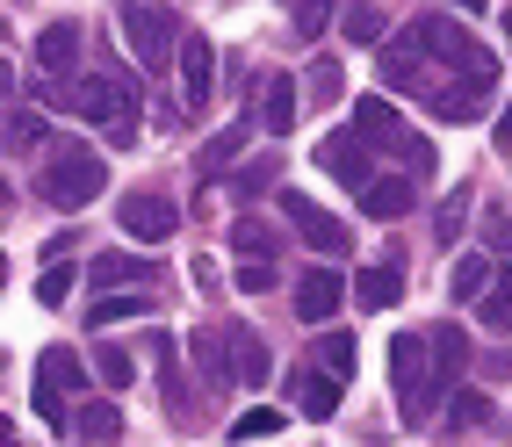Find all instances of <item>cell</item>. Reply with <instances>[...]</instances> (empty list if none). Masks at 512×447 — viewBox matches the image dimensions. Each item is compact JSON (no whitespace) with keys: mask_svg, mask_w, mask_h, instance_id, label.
I'll return each mask as SVG.
<instances>
[{"mask_svg":"<svg viewBox=\"0 0 512 447\" xmlns=\"http://www.w3.org/2000/svg\"><path fill=\"white\" fill-rule=\"evenodd\" d=\"M123 44H130V58L145 65V73H166V65H174L181 51V15L174 8H159V0H123Z\"/></svg>","mask_w":512,"mask_h":447,"instance_id":"1","label":"cell"},{"mask_svg":"<svg viewBox=\"0 0 512 447\" xmlns=\"http://www.w3.org/2000/svg\"><path fill=\"white\" fill-rule=\"evenodd\" d=\"M101 188H109L101 152H87V145H58L51 152V166H44V202H51V210H87Z\"/></svg>","mask_w":512,"mask_h":447,"instance_id":"2","label":"cell"},{"mask_svg":"<svg viewBox=\"0 0 512 447\" xmlns=\"http://www.w3.org/2000/svg\"><path fill=\"white\" fill-rule=\"evenodd\" d=\"M390 383L404 397V419H426L433 411V339H419V332L390 339Z\"/></svg>","mask_w":512,"mask_h":447,"instance_id":"3","label":"cell"},{"mask_svg":"<svg viewBox=\"0 0 512 447\" xmlns=\"http://www.w3.org/2000/svg\"><path fill=\"white\" fill-rule=\"evenodd\" d=\"M80 383H87L80 354H73V347H44V361H37V419H44L51 433H65V426H73V411H65V397H73Z\"/></svg>","mask_w":512,"mask_h":447,"instance_id":"4","label":"cell"},{"mask_svg":"<svg viewBox=\"0 0 512 447\" xmlns=\"http://www.w3.org/2000/svg\"><path fill=\"white\" fill-rule=\"evenodd\" d=\"M354 130H361V137H375V145H390V152H404V159L419 166V174L433 166V145H426V137H412V130L397 123V109H390L383 94H368L361 109H354Z\"/></svg>","mask_w":512,"mask_h":447,"instance_id":"5","label":"cell"},{"mask_svg":"<svg viewBox=\"0 0 512 447\" xmlns=\"http://www.w3.org/2000/svg\"><path fill=\"white\" fill-rule=\"evenodd\" d=\"M318 166H325V174L347 188V195H368L375 181H383V174H375V159H368V145H361V130L325 137V145H318Z\"/></svg>","mask_w":512,"mask_h":447,"instance_id":"6","label":"cell"},{"mask_svg":"<svg viewBox=\"0 0 512 447\" xmlns=\"http://www.w3.org/2000/svg\"><path fill=\"white\" fill-rule=\"evenodd\" d=\"M491 87H498V58L469 65V73H462L455 87H440L433 116H440V123H476V109H484V101H491Z\"/></svg>","mask_w":512,"mask_h":447,"instance_id":"7","label":"cell"},{"mask_svg":"<svg viewBox=\"0 0 512 447\" xmlns=\"http://www.w3.org/2000/svg\"><path fill=\"white\" fill-rule=\"evenodd\" d=\"M116 224L130 238H145V246H166V238L181 231V217H174V202H166V195H123L116 202Z\"/></svg>","mask_w":512,"mask_h":447,"instance_id":"8","label":"cell"},{"mask_svg":"<svg viewBox=\"0 0 512 447\" xmlns=\"http://www.w3.org/2000/svg\"><path fill=\"white\" fill-rule=\"evenodd\" d=\"M282 217H289L303 238H311L318 253H347V224H339V217H325L318 202H303L296 188H282Z\"/></svg>","mask_w":512,"mask_h":447,"instance_id":"9","label":"cell"},{"mask_svg":"<svg viewBox=\"0 0 512 447\" xmlns=\"http://www.w3.org/2000/svg\"><path fill=\"white\" fill-rule=\"evenodd\" d=\"M73 116L80 123H123V116H138V109H130V87L123 80H80L73 87Z\"/></svg>","mask_w":512,"mask_h":447,"instance_id":"10","label":"cell"},{"mask_svg":"<svg viewBox=\"0 0 512 447\" xmlns=\"http://www.w3.org/2000/svg\"><path fill=\"white\" fill-rule=\"evenodd\" d=\"M419 44H426V51H440V58L455 65V73H469V65L484 58V44H476L462 22H448V15H426V22H419Z\"/></svg>","mask_w":512,"mask_h":447,"instance_id":"11","label":"cell"},{"mask_svg":"<svg viewBox=\"0 0 512 447\" xmlns=\"http://www.w3.org/2000/svg\"><path fill=\"white\" fill-rule=\"evenodd\" d=\"M210 87H217V51H210V37L188 29V44H181V101H188V116L210 101Z\"/></svg>","mask_w":512,"mask_h":447,"instance_id":"12","label":"cell"},{"mask_svg":"<svg viewBox=\"0 0 512 447\" xmlns=\"http://www.w3.org/2000/svg\"><path fill=\"white\" fill-rule=\"evenodd\" d=\"M224 354H231V383H246V390H260L267 375H275V361H267V339L246 332V325L224 332Z\"/></svg>","mask_w":512,"mask_h":447,"instance_id":"13","label":"cell"},{"mask_svg":"<svg viewBox=\"0 0 512 447\" xmlns=\"http://www.w3.org/2000/svg\"><path fill=\"white\" fill-rule=\"evenodd\" d=\"M339 303H347V282H339L332 267H311V274H303V289H296V318H303V325H325Z\"/></svg>","mask_w":512,"mask_h":447,"instance_id":"14","label":"cell"},{"mask_svg":"<svg viewBox=\"0 0 512 447\" xmlns=\"http://www.w3.org/2000/svg\"><path fill=\"white\" fill-rule=\"evenodd\" d=\"M412 195H419V181L412 174H383L368 195H361V217H375V224H390V217H404L412 210Z\"/></svg>","mask_w":512,"mask_h":447,"instance_id":"15","label":"cell"},{"mask_svg":"<svg viewBox=\"0 0 512 447\" xmlns=\"http://www.w3.org/2000/svg\"><path fill=\"white\" fill-rule=\"evenodd\" d=\"M426 339H433V397H440V390H448L455 375H462V361H469V339H462V325H433Z\"/></svg>","mask_w":512,"mask_h":447,"instance_id":"16","label":"cell"},{"mask_svg":"<svg viewBox=\"0 0 512 447\" xmlns=\"http://www.w3.org/2000/svg\"><path fill=\"white\" fill-rule=\"evenodd\" d=\"M354 296H361V311H397V296H404V274H397L390 260H383V267H361Z\"/></svg>","mask_w":512,"mask_h":447,"instance_id":"17","label":"cell"},{"mask_svg":"<svg viewBox=\"0 0 512 447\" xmlns=\"http://www.w3.org/2000/svg\"><path fill=\"white\" fill-rule=\"evenodd\" d=\"M296 404H303V419H311V426H325L332 419V411H339V375H296Z\"/></svg>","mask_w":512,"mask_h":447,"instance_id":"18","label":"cell"},{"mask_svg":"<svg viewBox=\"0 0 512 447\" xmlns=\"http://www.w3.org/2000/svg\"><path fill=\"white\" fill-rule=\"evenodd\" d=\"M73 58H80V22H51L37 37V65H44V73H65Z\"/></svg>","mask_w":512,"mask_h":447,"instance_id":"19","label":"cell"},{"mask_svg":"<svg viewBox=\"0 0 512 447\" xmlns=\"http://www.w3.org/2000/svg\"><path fill=\"white\" fill-rule=\"evenodd\" d=\"M73 433H80L87 447H109V440L123 433V411H116V404H80V411H73Z\"/></svg>","mask_w":512,"mask_h":447,"instance_id":"20","label":"cell"},{"mask_svg":"<svg viewBox=\"0 0 512 447\" xmlns=\"http://www.w3.org/2000/svg\"><path fill=\"white\" fill-rule=\"evenodd\" d=\"M260 123L275 130V137H289V130H296V80H267V101H260Z\"/></svg>","mask_w":512,"mask_h":447,"instance_id":"21","label":"cell"},{"mask_svg":"<svg viewBox=\"0 0 512 447\" xmlns=\"http://www.w3.org/2000/svg\"><path fill=\"white\" fill-rule=\"evenodd\" d=\"M375 65H383V80H390V87H419V29H412L404 44H390Z\"/></svg>","mask_w":512,"mask_h":447,"instance_id":"22","label":"cell"},{"mask_svg":"<svg viewBox=\"0 0 512 447\" xmlns=\"http://www.w3.org/2000/svg\"><path fill=\"white\" fill-rule=\"evenodd\" d=\"M491 282H498L491 253H462V260H455V296H462V303H476V296H484Z\"/></svg>","mask_w":512,"mask_h":447,"instance_id":"23","label":"cell"},{"mask_svg":"<svg viewBox=\"0 0 512 447\" xmlns=\"http://www.w3.org/2000/svg\"><path fill=\"white\" fill-rule=\"evenodd\" d=\"M282 426H289V411L260 404V411H238V419H231V440H238V447H246V440H275Z\"/></svg>","mask_w":512,"mask_h":447,"instance_id":"24","label":"cell"},{"mask_svg":"<svg viewBox=\"0 0 512 447\" xmlns=\"http://www.w3.org/2000/svg\"><path fill=\"white\" fill-rule=\"evenodd\" d=\"M238 152H246V116H238L231 130H217V137H210V145H202V152H195V166H202V174H217V166H231Z\"/></svg>","mask_w":512,"mask_h":447,"instance_id":"25","label":"cell"},{"mask_svg":"<svg viewBox=\"0 0 512 447\" xmlns=\"http://www.w3.org/2000/svg\"><path fill=\"white\" fill-rule=\"evenodd\" d=\"M469 188H455L448 202H440V210H433V238H440V246H455V238H462V217H469Z\"/></svg>","mask_w":512,"mask_h":447,"instance_id":"26","label":"cell"},{"mask_svg":"<svg viewBox=\"0 0 512 447\" xmlns=\"http://www.w3.org/2000/svg\"><path fill=\"white\" fill-rule=\"evenodd\" d=\"M318 368L347 383V375H354V339H347V332H325V339H318Z\"/></svg>","mask_w":512,"mask_h":447,"instance_id":"27","label":"cell"},{"mask_svg":"<svg viewBox=\"0 0 512 447\" xmlns=\"http://www.w3.org/2000/svg\"><path fill=\"white\" fill-rule=\"evenodd\" d=\"M231 246H238V260H275V231H267V224H253V217H238V231H231Z\"/></svg>","mask_w":512,"mask_h":447,"instance_id":"28","label":"cell"},{"mask_svg":"<svg viewBox=\"0 0 512 447\" xmlns=\"http://www.w3.org/2000/svg\"><path fill=\"white\" fill-rule=\"evenodd\" d=\"M145 311H152L145 296H101L94 311H87V325H123V318H145Z\"/></svg>","mask_w":512,"mask_h":447,"instance_id":"29","label":"cell"},{"mask_svg":"<svg viewBox=\"0 0 512 447\" xmlns=\"http://www.w3.org/2000/svg\"><path fill=\"white\" fill-rule=\"evenodd\" d=\"M94 375H101L109 390H130V375H138V361H130L123 347H101V354H94Z\"/></svg>","mask_w":512,"mask_h":447,"instance_id":"30","label":"cell"},{"mask_svg":"<svg viewBox=\"0 0 512 447\" xmlns=\"http://www.w3.org/2000/svg\"><path fill=\"white\" fill-rule=\"evenodd\" d=\"M484 419H491V397L484 390H462L455 411H448V433H469V426H484Z\"/></svg>","mask_w":512,"mask_h":447,"instance_id":"31","label":"cell"},{"mask_svg":"<svg viewBox=\"0 0 512 447\" xmlns=\"http://www.w3.org/2000/svg\"><path fill=\"white\" fill-rule=\"evenodd\" d=\"M347 37H354V44H383V37H390V22L375 15V8H347Z\"/></svg>","mask_w":512,"mask_h":447,"instance_id":"32","label":"cell"},{"mask_svg":"<svg viewBox=\"0 0 512 447\" xmlns=\"http://www.w3.org/2000/svg\"><path fill=\"white\" fill-rule=\"evenodd\" d=\"M37 137H44V116H37V109H8V152L37 145Z\"/></svg>","mask_w":512,"mask_h":447,"instance_id":"33","label":"cell"},{"mask_svg":"<svg viewBox=\"0 0 512 447\" xmlns=\"http://www.w3.org/2000/svg\"><path fill=\"white\" fill-rule=\"evenodd\" d=\"M325 22H332V0H296V37L303 44L325 37Z\"/></svg>","mask_w":512,"mask_h":447,"instance_id":"34","label":"cell"},{"mask_svg":"<svg viewBox=\"0 0 512 447\" xmlns=\"http://www.w3.org/2000/svg\"><path fill=\"white\" fill-rule=\"evenodd\" d=\"M339 94H347V73H339L332 58H318L311 65V101H339Z\"/></svg>","mask_w":512,"mask_h":447,"instance_id":"35","label":"cell"},{"mask_svg":"<svg viewBox=\"0 0 512 447\" xmlns=\"http://www.w3.org/2000/svg\"><path fill=\"white\" fill-rule=\"evenodd\" d=\"M94 282H123V274H152V267H138V260H130V253H94Z\"/></svg>","mask_w":512,"mask_h":447,"instance_id":"36","label":"cell"},{"mask_svg":"<svg viewBox=\"0 0 512 447\" xmlns=\"http://www.w3.org/2000/svg\"><path fill=\"white\" fill-rule=\"evenodd\" d=\"M246 296H260V289H275V260H238V274H231Z\"/></svg>","mask_w":512,"mask_h":447,"instance_id":"37","label":"cell"},{"mask_svg":"<svg viewBox=\"0 0 512 447\" xmlns=\"http://www.w3.org/2000/svg\"><path fill=\"white\" fill-rule=\"evenodd\" d=\"M65 289H73V274L51 260V267H44V282H37V303H65Z\"/></svg>","mask_w":512,"mask_h":447,"instance_id":"38","label":"cell"},{"mask_svg":"<svg viewBox=\"0 0 512 447\" xmlns=\"http://www.w3.org/2000/svg\"><path fill=\"white\" fill-rule=\"evenodd\" d=\"M275 174H282V166H275V159H253V166H246V174H238V195H260V188H267V181H275Z\"/></svg>","mask_w":512,"mask_h":447,"instance_id":"39","label":"cell"},{"mask_svg":"<svg viewBox=\"0 0 512 447\" xmlns=\"http://www.w3.org/2000/svg\"><path fill=\"white\" fill-rule=\"evenodd\" d=\"M491 246H498V253H512V224H505L498 210H491Z\"/></svg>","mask_w":512,"mask_h":447,"instance_id":"40","label":"cell"},{"mask_svg":"<svg viewBox=\"0 0 512 447\" xmlns=\"http://www.w3.org/2000/svg\"><path fill=\"white\" fill-rule=\"evenodd\" d=\"M498 152H512V109L498 116Z\"/></svg>","mask_w":512,"mask_h":447,"instance_id":"41","label":"cell"},{"mask_svg":"<svg viewBox=\"0 0 512 447\" xmlns=\"http://www.w3.org/2000/svg\"><path fill=\"white\" fill-rule=\"evenodd\" d=\"M455 8H462V15H484V8H491V0H455Z\"/></svg>","mask_w":512,"mask_h":447,"instance_id":"42","label":"cell"},{"mask_svg":"<svg viewBox=\"0 0 512 447\" xmlns=\"http://www.w3.org/2000/svg\"><path fill=\"white\" fill-rule=\"evenodd\" d=\"M505 44H512V15H505Z\"/></svg>","mask_w":512,"mask_h":447,"instance_id":"43","label":"cell"},{"mask_svg":"<svg viewBox=\"0 0 512 447\" xmlns=\"http://www.w3.org/2000/svg\"><path fill=\"white\" fill-rule=\"evenodd\" d=\"M8 447H15V433H8Z\"/></svg>","mask_w":512,"mask_h":447,"instance_id":"44","label":"cell"}]
</instances>
